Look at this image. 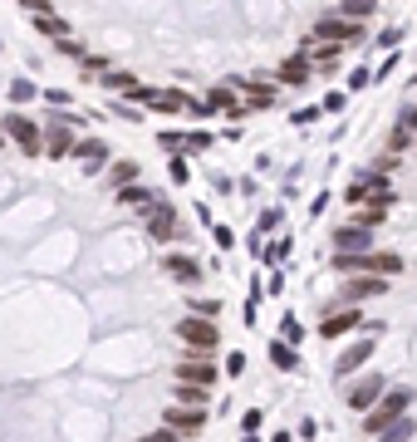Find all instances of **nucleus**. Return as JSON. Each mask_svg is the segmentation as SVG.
Wrapping results in <instances>:
<instances>
[{
  "instance_id": "nucleus-34",
  "label": "nucleus",
  "mask_w": 417,
  "mask_h": 442,
  "mask_svg": "<svg viewBox=\"0 0 417 442\" xmlns=\"http://www.w3.org/2000/svg\"><path fill=\"white\" fill-rule=\"evenodd\" d=\"M10 99H15V104H30V99H35V84H30V79H15V84H10Z\"/></svg>"
},
{
  "instance_id": "nucleus-11",
  "label": "nucleus",
  "mask_w": 417,
  "mask_h": 442,
  "mask_svg": "<svg viewBox=\"0 0 417 442\" xmlns=\"http://www.w3.org/2000/svg\"><path fill=\"white\" fill-rule=\"evenodd\" d=\"M69 157H79V162H84V172L94 177V172L108 162V143H104V138H79V143L69 148Z\"/></svg>"
},
{
  "instance_id": "nucleus-32",
  "label": "nucleus",
  "mask_w": 417,
  "mask_h": 442,
  "mask_svg": "<svg viewBox=\"0 0 417 442\" xmlns=\"http://www.w3.org/2000/svg\"><path fill=\"white\" fill-rule=\"evenodd\" d=\"M408 148H413V133H408V128L398 123V128L388 133V153H408Z\"/></svg>"
},
{
  "instance_id": "nucleus-31",
  "label": "nucleus",
  "mask_w": 417,
  "mask_h": 442,
  "mask_svg": "<svg viewBox=\"0 0 417 442\" xmlns=\"http://www.w3.org/2000/svg\"><path fill=\"white\" fill-rule=\"evenodd\" d=\"M280 334H285V344H305V325H300L295 315H285V320H280Z\"/></svg>"
},
{
  "instance_id": "nucleus-30",
  "label": "nucleus",
  "mask_w": 417,
  "mask_h": 442,
  "mask_svg": "<svg viewBox=\"0 0 417 442\" xmlns=\"http://www.w3.org/2000/svg\"><path fill=\"white\" fill-rule=\"evenodd\" d=\"M373 5H378V0H344V5H339V15H349V20H363V15H373Z\"/></svg>"
},
{
  "instance_id": "nucleus-14",
  "label": "nucleus",
  "mask_w": 417,
  "mask_h": 442,
  "mask_svg": "<svg viewBox=\"0 0 417 442\" xmlns=\"http://www.w3.org/2000/svg\"><path fill=\"white\" fill-rule=\"evenodd\" d=\"M378 295H388V280L383 275H349L344 300H378Z\"/></svg>"
},
{
  "instance_id": "nucleus-45",
  "label": "nucleus",
  "mask_w": 417,
  "mask_h": 442,
  "mask_svg": "<svg viewBox=\"0 0 417 442\" xmlns=\"http://www.w3.org/2000/svg\"><path fill=\"white\" fill-rule=\"evenodd\" d=\"M398 40H403V30H383V35H378V44H383V49H393Z\"/></svg>"
},
{
  "instance_id": "nucleus-1",
  "label": "nucleus",
  "mask_w": 417,
  "mask_h": 442,
  "mask_svg": "<svg viewBox=\"0 0 417 442\" xmlns=\"http://www.w3.org/2000/svg\"><path fill=\"white\" fill-rule=\"evenodd\" d=\"M334 270L339 275H383V280H393L403 270V261L393 251H358V256H334Z\"/></svg>"
},
{
  "instance_id": "nucleus-6",
  "label": "nucleus",
  "mask_w": 417,
  "mask_h": 442,
  "mask_svg": "<svg viewBox=\"0 0 417 442\" xmlns=\"http://www.w3.org/2000/svg\"><path fill=\"white\" fill-rule=\"evenodd\" d=\"M310 40H319V44H358L363 30H358L349 15H324V20L310 30Z\"/></svg>"
},
{
  "instance_id": "nucleus-38",
  "label": "nucleus",
  "mask_w": 417,
  "mask_h": 442,
  "mask_svg": "<svg viewBox=\"0 0 417 442\" xmlns=\"http://www.w3.org/2000/svg\"><path fill=\"white\" fill-rule=\"evenodd\" d=\"M79 64H84V74H94V79H99V74L108 69V59H99V54H84Z\"/></svg>"
},
{
  "instance_id": "nucleus-50",
  "label": "nucleus",
  "mask_w": 417,
  "mask_h": 442,
  "mask_svg": "<svg viewBox=\"0 0 417 442\" xmlns=\"http://www.w3.org/2000/svg\"><path fill=\"white\" fill-rule=\"evenodd\" d=\"M0 148H5V133H0Z\"/></svg>"
},
{
  "instance_id": "nucleus-29",
  "label": "nucleus",
  "mask_w": 417,
  "mask_h": 442,
  "mask_svg": "<svg viewBox=\"0 0 417 442\" xmlns=\"http://www.w3.org/2000/svg\"><path fill=\"white\" fill-rule=\"evenodd\" d=\"M157 148L172 153V157H182L187 153V133H157Z\"/></svg>"
},
{
  "instance_id": "nucleus-44",
  "label": "nucleus",
  "mask_w": 417,
  "mask_h": 442,
  "mask_svg": "<svg viewBox=\"0 0 417 442\" xmlns=\"http://www.w3.org/2000/svg\"><path fill=\"white\" fill-rule=\"evenodd\" d=\"M280 256H290V241H285V236H280V241L265 251V261H280Z\"/></svg>"
},
{
  "instance_id": "nucleus-25",
  "label": "nucleus",
  "mask_w": 417,
  "mask_h": 442,
  "mask_svg": "<svg viewBox=\"0 0 417 442\" xmlns=\"http://www.w3.org/2000/svg\"><path fill=\"white\" fill-rule=\"evenodd\" d=\"M118 202H123V207H147V202H152V187L128 182V187H118Z\"/></svg>"
},
{
  "instance_id": "nucleus-3",
  "label": "nucleus",
  "mask_w": 417,
  "mask_h": 442,
  "mask_svg": "<svg viewBox=\"0 0 417 442\" xmlns=\"http://www.w3.org/2000/svg\"><path fill=\"white\" fill-rule=\"evenodd\" d=\"M349 207H393V182L388 172H363L349 187Z\"/></svg>"
},
{
  "instance_id": "nucleus-4",
  "label": "nucleus",
  "mask_w": 417,
  "mask_h": 442,
  "mask_svg": "<svg viewBox=\"0 0 417 442\" xmlns=\"http://www.w3.org/2000/svg\"><path fill=\"white\" fill-rule=\"evenodd\" d=\"M177 339L187 344V354H211V349H216V339H221V330H216V320L187 315V320L177 325Z\"/></svg>"
},
{
  "instance_id": "nucleus-48",
  "label": "nucleus",
  "mask_w": 417,
  "mask_h": 442,
  "mask_svg": "<svg viewBox=\"0 0 417 442\" xmlns=\"http://www.w3.org/2000/svg\"><path fill=\"white\" fill-rule=\"evenodd\" d=\"M20 5H25L30 15H40V10H49V0H20Z\"/></svg>"
},
{
  "instance_id": "nucleus-7",
  "label": "nucleus",
  "mask_w": 417,
  "mask_h": 442,
  "mask_svg": "<svg viewBox=\"0 0 417 442\" xmlns=\"http://www.w3.org/2000/svg\"><path fill=\"white\" fill-rule=\"evenodd\" d=\"M0 133H5V138H15V143H20V153H30V157H40V153H44V143H40V128H35L25 113H5Z\"/></svg>"
},
{
  "instance_id": "nucleus-40",
  "label": "nucleus",
  "mask_w": 417,
  "mask_h": 442,
  "mask_svg": "<svg viewBox=\"0 0 417 442\" xmlns=\"http://www.w3.org/2000/svg\"><path fill=\"white\" fill-rule=\"evenodd\" d=\"M280 221H285V212H280V207H270V212H265V217H260V236H265V231H275V226H280Z\"/></svg>"
},
{
  "instance_id": "nucleus-8",
  "label": "nucleus",
  "mask_w": 417,
  "mask_h": 442,
  "mask_svg": "<svg viewBox=\"0 0 417 442\" xmlns=\"http://www.w3.org/2000/svg\"><path fill=\"white\" fill-rule=\"evenodd\" d=\"M162 428H172V433H182V438H197V433L207 428V408H182V403H172V408L162 413Z\"/></svg>"
},
{
  "instance_id": "nucleus-26",
  "label": "nucleus",
  "mask_w": 417,
  "mask_h": 442,
  "mask_svg": "<svg viewBox=\"0 0 417 442\" xmlns=\"http://www.w3.org/2000/svg\"><path fill=\"white\" fill-rule=\"evenodd\" d=\"M241 104H246V113L250 109H270V104H275V89H265V84H246V99H241Z\"/></svg>"
},
{
  "instance_id": "nucleus-10",
  "label": "nucleus",
  "mask_w": 417,
  "mask_h": 442,
  "mask_svg": "<svg viewBox=\"0 0 417 442\" xmlns=\"http://www.w3.org/2000/svg\"><path fill=\"white\" fill-rule=\"evenodd\" d=\"M177 383H197V388H211L216 383V364L207 354H187V364L177 369Z\"/></svg>"
},
{
  "instance_id": "nucleus-15",
  "label": "nucleus",
  "mask_w": 417,
  "mask_h": 442,
  "mask_svg": "<svg viewBox=\"0 0 417 442\" xmlns=\"http://www.w3.org/2000/svg\"><path fill=\"white\" fill-rule=\"evenodd\" d=\"M162 270H167L172 280H182V285H197V280H202V265H197L192 256H182V251H172V256L162 261Z\"/></svg>"
},
{
  "instance_id": "nucleus-21",
  "label": "nucleus",
  "mask_w": 417,
  "mask_h": 442,
  "mask_svg": "<svg viewBox=\"0 0 417 442\" xmlns=\"http://www.w3.org/2000/svg\"><path fill=\"white\" fill-rule=\"evenodd\" d=\"M35 30H40V35H49V40H64V35H69V20H59V15H49V10H40V15H35Z\"/></svg>"
},
{
  "instance_id": "nucleus-27",
  "label": "nucleus",
  "mask_w": 417,
  "mask_h": 442,
  "mask_svg": "<svg viewBox=\"0 0 417 442\" xmlns=\"http://www.w3.org/2000/svg\"><path fill=\"white\" fill-rule=\"evenodd\" d=\"M108 182H113V187H128V182H138V162H128V157H118V162L108 167Z\"/></svg>"
},
{
  "instance_id": "nucleus-22",
  "label": "nucleus",
  "mask_w": 417,
  "mask_h": 442,
  "mask_svg": "<svg viewBox=\"0 0 417 442\" xmlns=\"http://www.w3.org/2000/svg\"><path fill=\"white\" fill-rule=\"evenodd\" d=\"M270 364L290 374V369L300 364V354H295V344H285V339H270Z\"/></svg>"
},
{
  "instance_id": "nucleus-19",
  "label": "nucleus",
  "mask_w": 417,
  "mask_h": 442,
  "mask_svg": "<svg viewBox=\"0 0 417 442\" xmlns=\"http://www.w3.org/2000/svg\"><path fill=\"white\" fill-rule=\"evenodd\" d=\"M172 398H177L182 408H207L211 388H197V383H172Z\"/></svg>"
},
{
  "instance_id": "nucleus-43",
  "label": "nucleus",
  "mask_w": 417,
  "mask_h": 442,
  "mask_svg": "<svg viewBox=\"0 0 417 442\" xmlns=\"http://www.w3.org/2000/svg\"><path fill=\"white\" fill-rule=\"evenodd\" d=\"M226 374H231V378L246 374V354H226Z\"/></svg>"
},
{
  "instance_id": "nucleus-47",
  "label": "nucleus",
  "mask_w": 417,
  "mask_h": 442,
  "mask_svg": "<svg viewBox=\"0 0 417 442\" xmlns=\"http://www.w3.org/2000/svg\"><path fill=\"white\" fill-rule=\"evenodd\" d=\"M398 123H403V128L417 138V109H403V118H398Z\"/></svg>"
},
{
  "instance_id": "nucleus-24",
  "label": "nucleus",
  "mask_w": 417,
  "mask_h": 442,
  "mask_svg": "<svg viewBox=\"0 0 417 442\" xmlns=\"http://www.w3.org/2000/svg\"><path fill=\"white\" fill-rule=\"evenodd\" d=\"M413 433H417V423L408 418V413H403V418H393V423H388V428L378 433V442H408Z\"/></svg>"
},
{
  "instance_id": "nucleus-20",
  "label": "nucleus",
  "mask_w": 417,
  "mask_h": 442,
  "mask_svg": "<svg viewBox=\"0 0 417 442\" xmlns=\"http://www.w3.org/2000/svg\"><path fill=\"white\" fill-rule=\"evenodd\" d=\"M305 79H310V59L305 54H290L280 64V84H305Z\"/></svg>"
},
{
  "instance_id": "nucleus-46",
  "label": "nucleus",
  "mask_w": 417,
  "mask_h": 442,
  "mask_svg": "<svg viewBox=\"0 0 417 442\" xmlns=\"http://www.w3.org/2000/svg\"><path fill=\"white\" fill-rule=\"evenodd\" d=\"M368 79H373V74H368V69H353V74H349V89H363V84H368Z\"/></svg>"
},
{
  "instance_id": "nucleus-33",
  "label": "nucleus",
  "mask_w": 417,
  "mask_h": 442,
  "mask_svg": "<svg viewBox=\"0 0 417 442\" xmlns=\"http://www.w3.org/2000/svg\"><path fill=\"white\" fill-rule=\"evenodd\" d=\"M192 305V315H202V320H216L221 315V300H187Z\"/></svg>"
},
{
  "instance_id": "nucleus-49",
  "label": "nucleus",
  "mask_w": 417,
  "mask_h": 442,
  "mask_svg": "<svg viewBox=\"0 0 417 442\" xmlns=\"http://www.w3.org/2000/svg\"><path fill=\"white\" fill-rule=\"evenodd\" d=\"M246 442H260V438H255V433H246Z\"/></svg>"
},
{
  "instance_id": "nucleus-42",
  "label": "nucleus",
  "mask_w": 417,
  "mask_h": 442,
  "mask_svg": "<svg viewBox=\"0 0 417 442\" xmlns=\"http://www.w3.org/2000/svg\"><path fill=\"white\" fill-rule=\"evenodd\" d=\"M167 172H172V182H187V177H192V172H187V157H172Z\"/></svg>"
},
{
  "instance_id": "nucleus-36",
  "label": "nucleus",
  "mask_w": 417,
  "mask_h": 442,
  "mask_svg": "<svg viewBox=\"0 0 417 442\" xmlns=\"http://www.w3.org/2000/svg\"><path fill=\"white\" fill-rule=\"evenodd\" d=\"M59 54H69V59H84V44H79L74 35H64V40H59Z\"/></svg>"
},
{
  "instance_id": "nucleus-35",
  "label": "nucleus",
  "mask_w": 417,
  "mask_h": 442,
  "mask_svg": "<svg viewBox=\"0 0 417 442\" xmlns=\"http://www.w3.org/2000/svg\"><path fill=\"white\" fill-rule=\"evenodd\" d=\"M211 148V133H202V128H197V133H187V153H192V157H197V153H207Z\"/></svg>"
},
{
  "instance_id": "nucleus-23",
  "label": "nucleus",
  "mask_w": 417,
  "mask_h": 442,
  "mask_svg": "<svg viewBox=\"0 0 417 442\" xmlns=\"http://www.w3.org/2000/svg\"><path fill=\"white\" fill-rule=\"evenodd\" d=\"M388 221V207H358L353 217H349V226H363V231H378Z\"/></svg>"
},
{
  "instance_id": "nucleus-5",
  "label": "nucleus",
  "mask_w": 417,
  "mask_h": 442,
  "mask_svg": "<svg viewBox=\"0 0 417 442\" xmlns=\"http://www.w3.org/2000/svg\"><path fill=\"white\" fill-rule=\"evenodd\" d=\"M143 226H147V236H152V241H177V236H182L177 212H172L162 197H152V202L143 207Z\"/></svg>"
},
{
  "instance_id": "nucleus-37",
  "label": "nucleus",
  "mask_w": 417,
  "mask_h": 442,
  "mask_svg": "<svg viewBox=\"0 0 417 442\" xmlns=\"http://www.w3.org/2000/svg\"><path fill=\"white\" fill-rule=\"evenodd\" d=\"M260 423H265V413H260V408H250V413H241V428H246V433H260Z\"/></svg>"
},
{
  "instance_id": "nucleus-17",
  "label": "nucleus",
  "mask_w": 417,
  "mask_h": 442,
  "mask_svg": "<svg viewBox=\"0 0 417 442\" xmlns=\"http://www.w3.org/2000/svg\"><path fill=\"white\" fill-rule=\"evenodd\" d=\"M349 330H358V310H353V305H349V310H339V315H329V320L319 325V334H324V339H344Z\"/></svg>"
},
{
  "instance_id": "nucleus-18",
  "label": "nucleus",
  "mask_w": 417,
  "mask_h": 442,
  "mask_svg": "<svg viewBox=\"0 0 417 442\" xmlns=\"http://www.w3.org/2000/svg\"><path fill=\"white\" fill-rule=\"evenodd\" d=\"M182 109H192V94H182V89H157L152 113H182Z\"/></svg>"
},
{
  "instance_id": "nucleus-39",
  "label": "nucleus",
  "mask_w": 417,
  "mask_h": 442,
  "mask_svg": "<svg viewBox=\"0 0 417 442\" xmlns=\"http://www.w3.org/2000/svg\"><path fill=\"white\" fill-rule=\"evenodd\" d=\"M143 442H187V438H182V433H172V428H152Z\"/></svg>"
},
{
  "instance_id": "nucleus-41",
  "label": "nucleus",
  "mask_w": 417,
  "mask_h": 442,
  "mask_svg": "<svg viewBox=\"0 0 417 442\" xmlns=\"http://www.w3.org/2000/svg\"><path fill=\"white\" fill-rule=\"evenodd\" d=\"M211 236H216V246H221V251H231V246H236V236H231V226H211Z\"/></svg>"
},
{
  "instance_id": "nucleus-2",
  "label": "nucleus",
  "mask_w": 417,
  "mask_h": 442,
  "mask_svg": "<svg viewBox=\"0 0 417 442\" xmlns=\"http://www.w3.org/2000/svg\"><path fill=\"white\" fill-rule=\"evenodd\" d=\"M408 408H413V393H408V388H383V393H378V403H373V408H368V418H363V433H373V438H378V433H383L393 418H403Z\"/></svg>"
},
{
  "instance_id": "nucleus-13",
  "label": "nucleus",
  "mask_w": 417,
  "mask_h": 442,
  "mask_svg": "<svg viewBox=\"0 0 417 442\" xmlns=\"http://www.w3.org/2000/svg\"><path fill=\"white\" fill-rule=\"evenodd\" d=\"M368 359H373V339H353V344L334 359V374H339V378H349V374H353V369H363Z\"/></svg>"
},
{
  "instance_id": "nucleus-9",
  "label": "nucleus",
  "mask_w": 417,
  "mask_h": 442,
  "mask_svg": "<svg viewBox=\"0 0 417 442\" xmlns=\"http://www.w3.org/2000/svg\"><path fill=\"white\" fill-rule=\"evenodd\" d=\"M383 388H388V378H383V374H363V378H358V383L349 388V408L368 413V408L378 403V393H383Z\"/></svg>"
},
{
  "instance_id": "nucleus-16",
  "label": "nucleus",
  "mask_w": 417,
  "mask_h": 442,
  "mask_svg": "<svg viewBox=\"0 0 417 442\" xmlns=\"http://www.w3.org/2000/svg\"><path fill=\"white\" fill-rule=\"evenodd\" d=\"M202 104H207L211 113H231V118H241V113H246L241 94H236V84H231V89H226V84H221V89H211V94L202 99Z\"/></svg>"
},
{
  "instance_id": "nucleus-12",
  "label": "nucleus",
  "mask_w": 417,
  "mask_h": 442,
  "mask_svg": "<svg viewBox=\"0 0 417 442\" xmlns=\"http://www.w3.org/2000/svg\"><path fill=\"white\" fill-rule=\"evenodd\" d=\"M334 251H339V256L373 251V231H363V226H339V231H334Z\"/></svg>"
},
{
  "instance_id": "nucleus-28",
  "label": "nucleus",
  "mask_w": 417,
  "mask_h": 442,
  "mask_svg": "<svg viewBox=\"0 0 417 442\" xmlns=\"http://www.w3.org/2000/svg\"><path fill=\"white\" fill-rule=\"evenodd\" d=\"M99 79H104L108 89H118V94H128V89H133V84H138V79H133V74H128V69H104V74H99Z\"/></svg>"
}]
</instances>
